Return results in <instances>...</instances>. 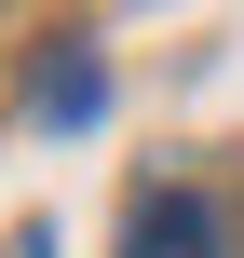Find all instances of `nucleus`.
<instances>
[{
	"instance_id": "obj_1",
	"label": "nucleus",
	"mask_w": 244,
	"mask_h": 258,
	"mask_svg": "<svg viewBox=\"0 0 244 258\" xmlns=\"http://www.w3.org/2000/svg\"><path fill=\"white\" fill-rule=\"evenodd\" d=\"M122 258H217V204L204 190H149L136 231H122Z\"/></svg>"
},
{
	"instance_id": "obj_2",
	"label": "nucleus",
	"mask_w": 244,
	"mask_h": 258,
	"mask_svg": "<svg viewBox=\"0 0 244 258\" xmlns=\"http://www.w3.org/2000/svg\"><path fill=\"white\" fill-rule=\"evenodd\" d=\"M95 95H109V68H95V54H41V122H82Z\"/></svg>"
}]
</instances>
